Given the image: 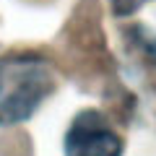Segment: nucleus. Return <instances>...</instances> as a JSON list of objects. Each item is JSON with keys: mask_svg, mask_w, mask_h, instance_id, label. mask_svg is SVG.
<instances>
[{"mask_svg": "<svg viewBox=\"0 0 156 156\" xmlns=\"http://www.w3.org/2000/svg\"><path fill=\"white\" fill-rule=\"evenodd\" d=\"M52 89L55 76L42 57H0V125L26 122Z\"/></svg>", "mask_w": 156, "mask_h": 156, "instance_id": "nucleus-1", "label": "nucleus"}, {"mask_svg": "<svg viewBox=\"0 0 156 156\" xmlns=\"http://www.w3.org/2000/svg\"><path fill=\"white\" fill-rule=\"evenodd\" d=\"M135 34H138V39H135V42L140 44V50H143L146 57L156 65V34L146 31V29H135Z\"/></svg>", "mask_w": 156, "mask_h": 156, "instance_id": "nucleus-4", "label": "nucleus"}, {"mask_svg": "<svg viewBox=\"0 0 156 156\" xmlns=\"http://www.w3.org/2000/svg\"><path fill=\"white\" fill-rule=\"evenodd\" d=\"M146 3H151V0H109V8H112V13L117 18H125V16L138 13Z\"/></svg>", "mask_w": 156, "mask_h": 156, "instance_id": "nucleus-3", "label": "nucleus"}, {"mask_svg": "<svg viewBox=\"0 0 156 156\" xmlns=\"http://www.w3.org/2000/svg\"><path fill=\"white\" fill-rule=\"evenodd\" d=\"M122 138L109 128L107 117L99 109L78 112L62 138L65 156H122Z\"/></svg>", "mask_w": 156, "mask_h": 156, "instance_id": "nucleus-2", "label": "nucleus"}]
</instances>
